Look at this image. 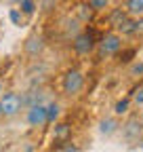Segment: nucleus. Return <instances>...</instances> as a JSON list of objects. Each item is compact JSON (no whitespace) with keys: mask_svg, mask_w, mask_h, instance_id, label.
Here are the masks:
<instances>
[{"mask_svg":"<svg viewBox=\"0 0 143 152\" xmlns=\"http://www.w3.org/2000/svg\"><path fill=\"white\" fill-rule=\"evenodd\" d=\"M42 38L40 36H32V38H27V42H25V51L30 53V55H36L38 51H42Z\"/></svg>","mask_w":143,"mask_h":152,"instance_id":"1a4fd4ad","label":"nucleus"},{"mask_svg":"<svg viewBox=\"0 0 143 152\" xmlns=\"http://www.w3.org/2000/svg\"><path fill=\"white\" fill-rule=\"evenodd\" d=\"M21 11L27 13V15H32L34 13V2H32V0H21Z\"/></svg>","mask_w":143,"mask_h":152,"instance_id":"a211bd4d","label":"nucleus"},{"mask_svg":"<svg viewBox=\"0 0 143 152\" xmlns=\"http://www.w3.org/2000/svg\"><path fill=\"white\" fill-rule=\"evenodd\" d=\"M131 72H133V74H135V76H137V74H139V76H141V74H143V64H135V66H133V68H131Z\"/></svg>","mask_w":143,"mask_h":152,"instance_id":"412c9836","label":"nucleus"},{"mask_svg":"<svg viewBox=\"0 0 143 152\" xmlns=\"http://www.w3.org/2000/svg\"><path fill=\"white\" fill-rule=\"evenodd\" d=\"M0 91H2V83H0Z\"/></svg>","mask_w":143,"mask_h":152,"instance_id":"b1692460","label":"nucleus"},{"mask_svg":"<svg viewBox=\"0 0 143 152\" xmlns=\"http://www.w3.org/2000/svg\"><path fill=\"white\" fill-rule=\"evenodd\" d=\"M69 135H72V127H69L67 123L57 125V127H55V142H57V148H63V146L67 144Z\"/></svg>","mask_w":143,"mask_h":152,"instance_id":"0eeeda50","label":"nucleus"},{"mask_svg":"<svg viewBox=\"0 0 143 152\" xmlns=\"http://www.w3.org/2000/svg\"><path fill=\"white\" fill-rule=\"evenodd\" d=\"M126 11L131 15H141L143 13V0H129V2H126Z\"/></svg>","mask_w":143,"mask_h":152,"instance_id":"9d476101","label":"nucleus"},{"mask_svg":"<svg viewBox=\"0 0 143 152\" xmlns=\"http://www.w3.org/2000/svg\"><path fill=\"white\" fill-rule=\"evenodd\" d=\"M27 123L32 125V127H42L44 123H46V108L44 106H32L30 110H27Z\"/></svg>","mask_w":143,"mask_h":152,"instance_id":"423d86ee","label":"nucleus"},{"mask_svg":"<svg viewBox=\"0 0 143 152\" xmlns=\"http://www.w3.org/2000/svg\"><path fill=\"white\" fill-rule=\"evenodd\" d=\"M101 133L103 135H110V133H114L116 131V121L114 118H105V121H101Z\"/></svg>","mask_w":143,"mask_h":152,"instance_id":"9b49d317","label":"nucleus"},{"mask_svg":"<svg viewBox=\"0 0 143 152\" xmlns=\"http://www.w3.org/2000/svg\"><path fill=\"white\" fill-rule=\"evenodd\" d=\"M23 106V97H19L17 93H6L2 99H0V108H2V114L4 116H15V114H19Z\"/></svg>","mask_w":143,"mask_h":152,"instance_id":"7ed1b4c3","label":"nucleus"},{"mask_svg":"<svg viewBox=\"0 0 143 152\" xmlns=\"http://www.w3.org/2000/svg\"><path fill=\"white\" fill-rule=\"evenodd\" d=\"M135 55V49H129V51H124L120 55V61H131V57Z\"/></svg>","mask_w":143,"mask_h":152,"instance_id":"6ab92c4d","label":"nucleus"},{"mask_svg":"<svg viewBox=\"0 0 143 152\" xmlns=\"http://www.w3.org/2000/svg\"><path fill=\"white\" fill-rule=\"evenodd\" d=\"M133 99H135V104H137V106H143V85H141V87H137V89L133 91Z\"/></svg>","mask_w":143,"mask_h":152,"instance_id":"2eb2a0df","label":"nucleus"},{"mask_svg":"<svg viewBox=\"0 0 143 152\" xmlns=\"http://www.w3.org/2000/svg\"><path fill=\"white\" fill-rule=\"evenodd\" d=\"M78 13H80V17L84 19V21L91 19V9H88V4H80V7H78Z\"/></svg>","mask_w":143,"mask_h":152,"instance_id":"dca6fc26","label":"nucleus"},{"mask_svg":"<svg viewBox=\"0 0 143 152\" xmlns=\"http://www.w3.org/2000/svg\"><path fill=\"white\" fill-rule=\"evenodd\" d=\"M118 32L120 34H135V21H133V19H126V21L118 28Z\"/></svg>","mask_w":143,"mask_h":152,"instance_id":"ddd939ff","label":"nucleus"},{"mask_svg":"<svg viewBox=\"0 0 143 152\" xmlns=\"http://www.w3.org/2000/svg\"><path fill=\"white\" fill-rule=\"evenodd\" d=\"M126 19H129V15L124 13L122 9H114V11L110 13V23H112V26H114L116 30H118V28H120V26H122L124 21H126Z\"/></svg>","mask_w":143,"mask_h":152,"instance_id":"6e6552de","label":"nucleus"},{"mask_svg":"<svg viewBox=\"0 0 143 152\" xmlns=\"http://www.w3.org/2000/svg\"><path fill=\"white\" fill-rule=\"evenodd\" d=\"M129 99H120L118 104H116V114H124V112H126L129 110Z\"/></svg>","mask_w":143,"mask_h":152,"instance_id":"f3484780","label":"nucleus"},{"mask_svg":"<svg viewBox=\"0 0 143 152\" xmlns=\"http://www.w3.org/2000/svg\"><path fill=\"white\" fill-rule=\"evenodd\" d=\"M46 2H53V0H46Z\"/></svg>","mask_w":143,"mask_h":152,"instance_id":"a878e982","label":"nucleus"},{"mask_svg":"<svg viewBox=\"0 0 143 152\" xmlns=\"http://www.w3.org/2000/svg\"><path fill=\"white\" fill-rule=\"evenodd\" d=\"M19 19H21V17H19V11L13 9V11H11V21H13V23H19Z\"/></svg>","mask_w":143,"mask_h":152,"instance_id":"4be33fe9","label":"nucleus"},{"mask_svg":"<svg viewBox=\"0 0 143 152\" xmlns=\"http://www.w3.org/2000/svg\"><path fill=\"white\" fill-rule=\"evenodd\" d=\"M63 152H76V148L69 146V144H65V146H63Z\"/></svg>","mask_w":143,"mask_h":152,"instance_id":"5701e85b","label":"nucleus"},{"mask_svg":"<svg viewBox=\"0 0 143 152\" xmlns=\"http://www.w3.org/2000/svg\"><path fill=\"white\" fill-rule=\"evenodd\" d=\"M107 2H110V0H88V7L95 9V11H101V9L107 7Z\"/></svg>","mask_w":143,"mask_h":152,"instance_id":"4468645a","label":"nucleus"},{"mask_svg":"<svg viewBox=\"0 0 143 152\" xmlns=\"http://www.w3.org/2000/svg\"><path fill=\"white\" fill-rule=\"evenodd\" d=\"M82 87H84V76H82V72H78V70H69V72L63 76V91H65L67 95H76V93H80Z\"/></svg>","mask_w":143,"mask_h":152,"instance_id":"f257e3e1","label":"nucleus"},{"mask_svg":"<svg viewBox=\"0 0 143 152\" xmlns=\"http://www.w3.org/2000/svg\"><path fill=\"white\" fill-rule=\"evenodd\" d=\"M141 131H143L141 121H139L137 116H133V118L126 121V125H124V137H126V140L133 144V142H137V140L141 137Z\"/></svg>","mask_w":143,"mask_h":152,"instance_id":"39448f33","label":"nucleus"},{"mask_svg":"<svg viewBox=\"0 0 143 152\" xmlns=\"http://www.w3.org/2000/svg\"><path fill=\"white\" fill-rule=\"evenodd\" d=\"M135 34L143 36V17H141V19H137V21H135Z\"/></svg>","mask_w":143,"mask_h":152,"instance_id":"aec40b11","label":"nucleus"},{"mask_svg":"<svg viewBox=\"0 0 143 152\" xmlns=\"http://www.w3.org/2000/svg\"><path fill=\"white\" fill-rule=\"evenodd\" d=\"M0 114H2V108H0Z\"/></svg>","mask_w":143,"mask_h":152,"instance_id":"393cba45","label":"nucleus"},{"mask_svg":"<svg viewBox=\"0 0 143 152\" xmlns=\"http://www.w3.org/2000/svg\"><path fill=\"white\" fill-rule=\"evenodd\" d=\"M122 47V40L118 34H105L99 42V57H110V55H116Z\"/></svg>","mask_w":143,"mask_h":152,"instance_id":"f03ea898","label":"nucleus"},{"mask_svg":"<svg viewBox=\"0 0 143 152\" xmlns=\"http://www.w3.org/2000/svg\"><path fill=\"white\" fill-rule=\"evenodd\" d=\"M72 47H74V51L80 53V55L91 53V51L95 49V34H93L91 30H86V32L78 34V36L74 38V42H72Z\"/></svg>","mask_w":143,"mask_h":152,"instance_id":"20e7f679","label":"nucleus"},{"mask_svg":"<svg viewBox=\"0 0 143 152\" xmlns=\"http://www.w3.org/2000/svg\"><path fill=\"white\" fill-rule=\"evenodd\" d=\"M57 116H59V104H51L46 108V123H55Z\"/></svg>","mask_w":143,"mask_h":152,"instance_id":"f8f14e48","label":"nucleus"}]
</instances>
